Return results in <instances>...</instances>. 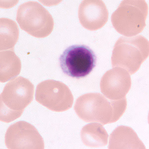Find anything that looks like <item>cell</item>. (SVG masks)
I'll use <instances>...</instances> for the list:
<instances>
[{"instance_id":"6da1fadb","label":"cell","mask_w":149,"mask_h":149,"mask_svg":"<svg viewBox=\"0 0 149 149\" xmlns=\"http://www.w3.org/2000/svg\"><path fill=\"white\" fill-rule=\"evenodd\" d=\"M126 98L111 100L100 93H88L79 97L74 109L78 116L86 122L102 125L116 122L127 108Z\"/></svg>"},{"instance_id":"7a4b0ae2","label":"cell","mask_w":149,"mask_h":149,"mask_svg":"<svg viewBox=\"0 0 149 149\" xmlns=\"http://www.w3.org/2000/svg\"><path fill=\"white\" fill-rule=\"evenodd\" d=\"M34 87L28 79L18 77L5 85L1 93V121L10 123L22 115L33 100Z\"/></svg>"},{"instance_id":"3957f363","label":"cell","mask_w":149,"mask_h":149,"mask_svg":"<svg viewBox=\"0 0 149 149\" xmlns=\"http://www.w3.org/2000/svg\"><path fill=\"white\" fill-rule=\"evenodd\" d=\"M149 41L142 36H121L114 46L111 56L113 68L119 67L134 74L149 56Z\"/></svg>"},{"instance_id":"277c9868","label":"cell","mask_w":149,"mask_h":149,"mask_svg":"<svg viewBox=\"0 0 149 149\" xmlns=\"http://www.w3.org/2000/svg\"><path fill=\"white\" fill-rule=\"evenodd\" d=\"M148 6L144 0H124L112 14L111 20L115 30L126 37L142 32L146 26Z\"/></svg>"},{"instance_id":"5b68a950","label":"cell","mask_w":149,"mask_h":149,"mask_svg":"<svg viewBox=\"0 0 149 149\" xmlns=\"http://www.w3.org/2000/svg\"><path fill=\"white\" fill-rule=\"evenodd\" d=\"M16 19L22 29L38 38L49 36L54 26L51 14L36 1L21 4L17 9Z\"/></svg>"},{"instance_id":"8992f818","label":"cell","mask_w":149,"mask_h":149,"mask_svg":"<svg viewBox=\"0 0 149 149\" xmlns=\"http://www.w3.org/2000/svg\"><path fill=\"white\" fill-rule=\"evenodd\" d=\"M95 52L85 45H74L64 51L59 58L60 66L66 75L76 79L85 78L97 64Z\"/></svg>"},{"instance_id":"52a82bcc","label":"cell","mask_w":149,"mask_h":149,"mask_svg":"<svg viewBox=\"0 0 149 149\" xmlns=\"http://www.w3.org/2000/svg\"><path fill=\"white\" fill-rule=\"evenodd\" d=\"M36 100L49 110L63 112L71 108L74 97L69 88L65 84L55 80H48L37 85Z\"/></svg>"},{"instance_id":"ba28073f","label":"cell","mask_w":149,"mask_h":149,"mask_svg":"<svg viewBox=\"0 0 149 149\" xmlns=\"http://www.w3.org/2000/svg\"><path fill=\"white\" fill-rule=\"evenodd\" d=\"M6 146L9 149H42L43 139L34 126L20 121L7 129L5 137Z\"/></svg>"},{"instance_id":"9c48e42d","label":"cell","mask_w":149,"mask_h":149,"mask_svg":"<svg viewBox=\"0 0 149 149\" xmlns=\"http://www.w3.org/2000/svg\"><path fill=\"white\" fill-rule=\"evenodd\" d=\"M131 86V79L129 73L119 67H114L107 72L100 80L101 92L111 100L125 98Z\"/></svg>"},{"instance_id":"30bf717a","label":"cell","mask_w":149,"mask_h":149,"mask_svg":"<svg viewBox=\"0 0 149 149\" xmlns=\"http://www.w3.org/2000/svg\"><path fill=\"white\" fill-rule=\"evenodd\" d=\"M78 16L84 28L91 31L101 29L109 19V11L101 0H85L79 8Z\"/></svg>"},{"instance_id":"8fae6325","label":"cell","mask_w":149,"mask_h":149,"mask_svg":"<svg viewBox=\"0 0 149 149\" xmlns=\"http://www.w3.org/2000/svg\"><path fill=\"white\" fill-rule=\"evenodd\" d=\"M109 149H145V147L133 129L120 126L110 134Z\"/></svg>"},{"instance_id":"7c38bea8","label":"cell","mask_w":149,"mask_h":149,"mask_svg":"<svg viewBox=\"0 0 149 149\" xmlns=\"http://www.w3.org/2000/svg\"><path fill=\"white\" fill-rule=\"evenodd\" d=\"M81 141L88 147L102 148L107 145L109 134L104 128L100 124H88L81 129Z\"/></svg>"},{"instance_id":"4fadbf2b","label":"cell","mask_w":149,"mask_h":149,"mask_svg":"<svg viewBox=\"0 0 149 149\" xmlns=\"http://www.w3.org/2000/svg\"><path fill=\"white\" fill-rule=\"evenodd\" d=\"M0 58L1 83L12 80L19 74L22 63L19 58L15 55L14 49L1 51Z\"/></svg>"},{"instance_id":"5bb4252c","label":"cell","mask_w":149,"mask_h":149,"mask_svg":"<svg viewBox=\"0 0 149 149\" xmlns=\"http://www.w3.org/2000/svg\"><path fill=\"white\" fill-rule=\"evenodd\" d=\"M0 30L1 50L14 49L19 37V29L17 23L10 19L1 18Z\"/></svg>"}]
</instances>
